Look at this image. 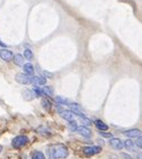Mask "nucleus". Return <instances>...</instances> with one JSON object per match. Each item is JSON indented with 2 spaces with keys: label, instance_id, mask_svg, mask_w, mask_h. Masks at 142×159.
<instances>
[{
  "label": "nucleus",
  "instance_id": "11",
  "mask_svg": "<svg viewBox=\"0 0 142 159\" xmlns=\"http://www.w3.org/2000/svg\"><path fill=\"white\" fill-rule=\"evenodd\" d=\"M23 67H24V73L27 74V75L33 76V74H34V72H35V68H34V65H33L31 63H26V64L23 65Z\"/></svg>",
  "mask_w": 142,
  "mask_h": 159
},
{
  "label": "nucleus",
  "instance_id": "21",
  "mask_svg": "<svg viewBox=\"0 0 142 159\" xmlns=\"http://www.w3.org/2000/svg\"><path fill=\"white\" fill-rule=\"evenodd\" d=\"M56 102L60 103V104H66V103H69V101H68L67 99H65V98H62V97H56Z\"/></svg>",
  "mask_w": 142,
  "mask_h": 159
},
{
  "label": "nucleus",
  "instance_id": "18",
  "mask_svg": "<svg viewBox=\"0 0 142 159\" xmlns=\"http://www.w3.org/2000/svg\"><path fill=\"white\" fill-rule=\"evenodd\" d=\"M42 105H43V108L45 109L46 111H49V110H51V101H49V100H47V99L42 100Z\"/></svg>",
  "mask_w": 142,
  "mask_h": 159
},
{
  "label": "nucleus",
  "instance_id": "22",
  "mask_svg": "<svg viewBox=\"0 0 142 159\" xmlns=\"http://www.w3.org/2000/svg\"><path fill=\"white\" fill-rule=\"evenodd\" d=\"M33 92H34V94H35V97H42L43 94H42V90H40L39 88H34L33 89Z\"/></svg>",
  "mask_w": 142,
  "mask_h": 159
},
{
  "label": "nucleus",
  "instance_id": "15",
  "mask_svg": "<svg viewBox=\"0 0 142 159\" xmlns=\"http://www.w3.org/2000/svg\"><path fill=\"white\" fill-rule=\"evenodd\" d=\"M95 125H96V128L99 129L100 131H106L109 129L108 125H105L101 120H96V121H95Z\"/></svg>",
  "mask_w": 142,
  "mask_h": 159
},
{
  "label": "nucleus",
  "instance_id": "3",
  "mask_svg": "<svg viewBox=\"0 0 142 159\" xmlns=\"http://www.w3.org/2000/svg\"><path fill=\"white\" fill-rule=\"evenodd\" d=\"M15 79L20 84H33V76L27 75L25 73H17Z\"/></svg>",
  "mask_w": 142,
  "mask_h": 159
},
{
  "label": "nucleus",
  "instance_id": "7",
  "mask_svg": "<svg viewBox=\"0 0 142 159\" xmlns=\"http://www.w3.org/2000/svg\"><path fill=\"white\" fill-rule=\"evenodd\" d=\"M58 111H60V116H62L63 119L67 120L68 122L74 120V113H73L72 111H69V110H60V109H58Z\"/></svg>",
  "mask_w": 142,
  "mask_h": 159
},
{
  "label": "nucleus",
  "instance_id": "24",
  "mask_svg": "<svg viewBox=\"0 0 142 159\" xmlns=\"http://www.w3.org/2000/svg\"><path fill=\"white\" fill-rule=\"evenodd\" d=\"M134 143H135V146H138V147L142 149V137H138V138H136V141L134 142Z\"/></svg>",
  "mask_w": 142,
  "mask_h": 159
},
{
  "label": "nucleus",
  "instance_id": "1",
  "mask_svg": "<svg viewBox=\"0 0 142 159\" xmlns=\"http://www.w3.org/2000/svg\"><path fill=\"white\" fill-rule=\"evenodd\" d=\"M68 156V149L63 143H56L49 147V158L51 159H64Z\"/></svg>",
  "mask_w": 142,
  "mask_h": 159
},
{
  "label": "nucleus",
  "instance_id": "9",
  "mask_svg": "<svg viewBox=\"0 0 142 159\" xmlns=\"http://www.w3.org/2000/svg\"><path fill=\"white\" fill-rule=\"evenodd\" d=\"M110 145H111L114 149H118V150H121V149L124 147L122 140L115 139V138H111V140H110Z\"/></svg>",
  "mask_w": 142,
  "mask_h": 159
},
{
  "label": "nucleus",
  "instance_id": "16",
  "mask_svg": "<svg viewBox=\"0 0 142 159\" xmlns=\"http://www.w3.org/2000/svg\"><path fill=\"white\" fill-rule=\"evenodd\" d=\"M123 145H124V147L128 148V150L135 151V143H134L132 140H125V141L123 142Z\"/></svg>",
  "mask_w": 142,
  "mask_h": 159
},
{
  "label": "nucleus",
  "instance_id": "2",
  "mask_svg": "<svg viewBox=\"0 0 142 159\" xmlns=\"http://www.w3.org/2000/svg\"><path fill=\"white\" fill-rule=\"evenodd\" d=\"M29 142V138L27 136H17L16 138H14L11 141V146L16 149L24 147Z\"/></svg>",
  "mask_w": 142,
  "mask_h": 159
},
{
  "label": "nucleus",
  "instance_id": "23",
  "mask_svg": "<svg viewBox=\"0 0 142 159\" xmlns=\"http://www.w3.org/2000/svg\"><path fill=\"white\" fill-rule=\"evenodd\" d=\"M69 128H71V130H76L77 129V123H76V121H69Z\"/></svg>",
  "mask_w": 142,
  "mask_h": 159
},
{
  "label": "nucleus",
  "instance_id": "8",
  "mask_svg": "<svg viewBox=\"0 0 142 159\" xmlns=\"http://www.w3.org/2000/svg\"><path fill=\"white\" fill-rule=\"evenodd\" d=\"M142 132L139 129H131L124 132V136L129 137V138H138V137H141Z\"/></svg>",
  "mask_w": 142,
  "mask_h": 159
},
{
  "label": "nucleus",
  "instance_id": "19",
  "mask_svg": "<svg viewBox=\"0 0 142 159\" xmlns=\"http://www.w3.org/2000/svg\"><path fill=\"white\" fill-rule=\"evenodd\" d=\"M31 159H46V158H45V155L42 151H35L31 155Z\"/></svg>",
  "mask_w": 142,
  "mask_h": 159
},
{
  "label": "nucleus",
  "instance_id": "17",
  "mask_svg": "<svg viewBox=\"0 0 142 159\" xmlns=\"http://www.w3.org/2000/svg\"><path fill=\"white\" fill-rule=\"evenodd\" d=\"M35 97V94L33 91H29V90H26L25 92H24V98H25V100H27V101H30V100H33Z\"/></svg>",
  "mask_w": 142,
  "mask_h": 159
},
{
  "label": "nucleus",
  "instance_id": "25",
  "mask_svg": "<svg viewBox=\"0 0 142 159\" xmlns=\"http://www.w3.org/2000/svg\"><path fill=\"white\" fill-rule=\"evenodd\" d=\"M100 134L102 137H104V138H110V139L112 138V134H110V132H102V131H101Z\"/></svg>",
  "mask_w": 142,
  "mask_h": 159
},
{
  "label": "nucleus",
  "instance_id": "29",
  "mask_svg": "<svg viewBox=\"0 0 142 159\" xmlns=\"http://www.w3.org/2000/svg\"><path fill=\"white\" fill-rule=\"evenodd\" d=\"M1 151H2V146H0V153H1Z\"/></svg>",
  "mask_w": 142,
  "mask_h": 159
},
{
  "label": "nucleus",
  "instance_id": "26",
  "mask_svg": "<svg viewBox=\"0 0 142 159\" xmlns=\"http://www.w3.org/2000/svg\"><path fill=\"white\" fill-rule=\"evenodd\" d=\"M122 157L123 158H126V159H132L131 156H129V155H126V153H122Z\"/></svg>",
  "mask_w": 142,
  "mask_h": 159
},
{
  "label": "nucleus",
  "instance_id": "27",
  "mask_svg": "<svg viewBox=\"0 0 142 159\" xmlns=\"http://www.w3.org/2000/svg\"><path fill=\"white\" fill-rule=\"evenodd\" d=\"M0 46H1V47H6V44H3L2 42L0 40Z\"/></svg>",
  "mask_w": 142,
  "mask_h": 159
},
{
  "label": "nucleus",
  "instance_id": "5",
  "mask_svg": "<svg viewBox=\"0 0 142 159\" xmlns=\"http://www.w3.org/2000/svg\"><path fill=\"white\" fill-rule=\"evenodd\" d=\"M0 58L3 60L5 62H10L14 58V54H12V52L10 49L2 48L0 51Z\"/></svg>",
  "mask_w": 142,
  "mask_h": 159
},
{
  "label": "nucleus",
  "instance_id": "10",
  "mask_svg": "<svg viewBox=\"0 0 142 159\" xmlns=\"http://www.w3.org/2000/svg\"><path fill=\"white\" fill-rule=\"evenodd\" d=\"M76 131L81 134V136L86 137V138H90V137L92 136L91 130H90L88 128H86V127H84V125H82V127H77Z\"/></svg>",
  "mask_w": 142,
  "mask_h": 159
},
{
  "label": "nucleus",
  "instance_id": "20",
  "mask_svg": "<svg viewBox=\"0 0 142 159\" xmlns=\"http://www.w3.org/2000/svg\"><path fill=\"white\" fill-rule=\"evenodd\" d=\"M24 55H25V58H27L28 61H31L33 58H34V54H33L31 49H29V48L25 49V52H24Z\"/></svg>",
  "mask_w": 142,
  "mask_h": 159
},
{
  "label": "nucleus",
  "instance_id": "12",
  "mask_svg": "<svg viewBox=\"0 0 142 159\" xmlns=\"http://www.w3.org/2000/svg\"><path fill=\"white\" fill-rule=\"evenodd\" d=\"M47 80L44 76H33V84L36 86L38 85H45Z\"/></svg>",
  "mask_w": 142,
  "mask_h": 159
},
{
  "label": "nucleus",
  "instance_id": "4",
  "mask_svg": "<svg viewBox=\"0 0 142 159\" xmlns=\"http://www.w3.org/2000/svg\"><path fill=\"white\" fill-rule=\"evenodd\" d=\"M82 150L85 156L91 157V156H94V155H96V153L101 152L102 148L99 147V146H88V147H84Z\"/></svg>",
  "mask_w": 142,
  "mask_h": 159
},
{
  "label": "nucleus",
  "instance_id": "13",
  "mask_svg": "<svg viewBox=\"0 0 142 159\" xmlns=\"http://www.w3.org/2000/svg\"><path fill=\"white\" fill-rule=\"evenodd\" d=\"M42 90V94L46 95V97H53L54 95V90L51 86H44V88H40Z\"/></svg>",
  "mask_w": 142,
  "mask_h": 159
},
{
  "label": "nucleus",
  "instance_id": "28",
  "mask_svg": "<svg viewBox=\"0 0 142 159\" xmlns=\"http://www.w3.org/2000/svg\"><path fill=\"white\" fill-rule=\"evenodd\" d=\"M138 159H142V152L138 155Z\"/></svg>",
  "mask_w": 142,
  "mask_h": 159
},
{
  "label": "nucleus",
  "instance_id": "6",
  "mask_svg": "<svg viewBox=\"0 0 142 159\" xmlns=\"http://www.w3.org/2000/svg\"><path fill=\"white\" fill-rule=\"evenodd\" d=\"M69 108H71L72 112H73L74 114H76V116H81V118H84V116H85V114H84V112H83L82 108H81L78 104H76V103H71V104H69Z\"/></svg>",
  "mask_w": 142,
  "mask_h": 159
},
{
  "label": "nucleus",
  "instance_id": "14",
  "mask_svg": "<svg viewBox=\"0 0 142 159\" xmlns=\"http://www.w3.org/2000/svg\"><path fill=\"white\" fill-rule=\"evenodd\" d=\"M14 63L16 64L17 66H23L24 65V56L20 54H16L14 55Z\"/></svg>",
  "mask_w": 142,
  "mask_h": 159
}]
</instances>
